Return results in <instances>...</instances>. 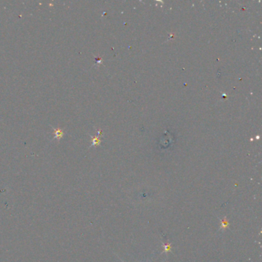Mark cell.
<instances>
[{"mask_svg": "<svg viewBox=\"0 0 262 262\" xmlns=\"http://www.w3.org/2000/svg\"><path fill=\"white\" fill-rule=\"evenodd\" d=\"M221 221V225H220V230H225L227 228H229V221L227 219V218H225L224 219L219 218Z\"/></svg>", "mask_w": 262, "mask_h": 262, "instance_id": "6da1fadb", "label": "cell"}, {"mask_svg": "<svg viewBox=\"0 0 262 262\" xmlns=\"http://www.w3.org/2000/svg\"><path fill=\"white\" fill-rule=\"evenodd\" d=\"M120 260L122 261V262H125V261H122V259H121V258H120Z\"/></svg>", "mask_w": 262, "mask_h": 262, "instance_id": "277c9868", "label": "cell"}, {"mask_svg": "<svg viewBox=\"0 0 262 262\" xmlns=\"http://www.w3.org/2000/svg\"><path fill=\"white\" fill-rule=\"evenodd\" d=\"M171 246H172V244L171 243H169L168 244H165L162 243V247H163V251L161 252V254L164 253H167V252H171Z\"/></svg>", "mask_w": 262, "mask_h": 262, "instance_id": "3957f363", "label": "cell"}, {"mask_svg": "<svg viewBox=\"0 0 262 262\" xmlns=\"http://www.w3.org/2000/svg\"><path fill=\"white\" fill-rule=\"evenodd\" d=\"M54 131V135H55V138L59 140L60 138H62L64 135V131L62 129H53Z\"/></svg>", "mask_w": 262, "mask_h": 262, "instance_id": "7a4b0ae2", "label": "cell"}]
</instances>
